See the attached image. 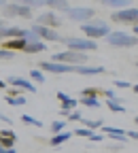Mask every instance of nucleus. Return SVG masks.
<instances>
[{"mask_svg": "<svg viewBox=\"0 0 138 153\" xmlns=\"http://www.w3.org/2000/svg\"><path fill=\"white\" fill-rule=\"evenodd\" d=\"M76 106H79L76 98H70L68 102H64V104H62V111H60V115H64V117H68V115H70V111H74Z\"/></svg>", "mask_w": 138, "mask_h": 153, "instance_id": "nucleus-22", "label": "nucleus"}, {"mask_svg": "<svg viewBox=\"0 0 138 153\" xmlns=\"http://www.w3.org/2000/svg\"><path fill=\"white\" fill-rule=\"evenodd\" d=\"M17 143V134L9 128L0 130V149H13V145Z\"/></svg>", "mask_w": 138, "mask_h": 153, "instance_id": "nucleus-12", "label": "nucleus"}, {"mask_svg": "<svg viewBox=\"0 0 138 153\" xmlns=\"http://www.w3.org/2000/svg\"><path fill=\"white\" fill-rule=\"evenodd\" d=\"M79 94H81V98H98V96H100V89H96V87H85V89H81Z\"/></svg>", "mask_w": 138, "mask_h": 153, "instance_id": "nucleus-25", "label": "nucleus"}, {"mask_svg": "<svg viewBox=\"0 0 138 153\" xmlns=\"http://www.w3.org/2000/svg\"><path fill=\"white\" fill-rule=\"evenodd\" d=\"M43 51H47V43H43V41L28 43L26 49H24V53H28V55H32V53H43Z\"/></svg>", "mask_w": 138, "mask_h": 153, "instance_id": "nucleus-15", "label": "nucleus"}, {"mask_svg": "<svg viewBox=\"0 0 138 153\" xmlns=\"http://www.w3.org/2000/svg\"><path fill=\"white\" fill-rule=\"evenodd\" d=\"M66 15L72 19V22H81V24H85V22H91V19H93L96 9H91V7H70Z\"/></svg>", "mask_w": 138, "mask_h": 153, "instance_id": "nucleus-8", "label": "nucleus"}, {"mask_svg": "<svg viewBox=\"0 0 138 153\" xmlns=\"http://www.w3.org/2000/svg\"><path fill=\"white\" fill-rule=\"evenodd\" d=\"M68 121H83V115H81V111H70V115H68Z\"/></svg>", "mask_w": 138, "mask_h": 153, "instance_id": "nucleus-31", "label": "nucleus"}, {"mask_svg": "<svg viewBox=\"0 0 138 153\" xmlns=\"http://www.w3.org/2000/svg\"><path fill=\"white\" fill-rule=\"evenodd\" d=\"M7 87V81H2V79H0V89H4Z\"/></svg>", "mask_w": 138, "mask_h": 153, "instance_id": "nucleus-40", "label": "nucleus"}, {"mask_svg": "<svg viewBox=\"0 0 138 153\" xmlns=\"http://www.w3.org/2000/svg\"><path fill=\"white\" fill-rule=\"evenodd\" d=\"M34 24L45 26V28H51V30H57V28L62 26V22H60V17L55 15V11H45V13H41V15L36 17Z\"/></svg>", "mask_w": 138, "mask_h": 153, "instance_id": "nucleus-9", "label": "nucleus"}, {"mask_svg": "<svg viewBox=\"0 0 138 153\" xmlns=\"http://www.w3.org/2000/svg\"><path fill=\"white\" fill-rule=\"evenodd\" d=\"M81 32L89 41H98V38H106L111 34V26L106 22H102V19H91V22L81 24Z\"/></svg>", "mask_w": 138, "mask_h": 153, "instance_id": "nucleus-1", "label": "nucleus"}, {"mask_svg": "<svg viewBox=\"0 0 138 153\" xmlns=\"http://www.w3.org/2000/svg\"><path fill=\"white\" fill-rule=\"evenodd\" d=\"M45 7H51L55 11H62V13H68V9L72 7L70 2H64V0H45Z\"/></svg>", "mask_w": 138, "mask_h": 153, "instance_id": "nucleus-16", "label": "nucleus"}, {"mask_svg": "<svg viewBox=\"0 0 138 153\" xmlns=\"http://www.w3.org/2000/svg\"><path fill=\"white\" fill-rule=\"evenodd\" d=\"M83 126H85L89 132H96V130H100V128L104 126V121H102V119H85V117H83Z\"/></svg>", "mask_w": 138, "mask_h": 153, "instance_id": "nucleus-21", "label": "nucleus"}, {"mask_svg": "<svg viewBox=\"0 0 138 153\" xmlns=\"http://www.w3.org/2000/svg\"><path fill=\"white\" fill-rule=\"evenodd\" d=\"M13 57H15V53L7 51V49H0V60H13Z\"/></svg>", "mask_w": 138, "mask_h": 153, "instance_id": "nucleus-34", "label": "nucleus"}, {"mask_svg": "<svg viewBox=\"0 0 138 153\" xmlns=\"http://www.w3.org/2000/svg\"><path fill=\"white\" fill-rule=\"evenodd\" d=\"M70 138H72V132H62V134H55V136H51L49 145H51V147H60V145L68 143Z\"/></svg>", "mask_w": 138, "mask_h": 153, "instance_id": "nucleus-17", "label": "nucleus"}, {"mask_svg": "<svg viewBox=\"0 0 138 153\" xmlns=\"http://www.w3.org/2000/svg\"><path fill=\"white\" fill-rule=\"evenodd\" d=\"M0 24H2V19H0Z\"/></svg>", "mask_w": 138, "mask_h": 153, "instance_id": "nucleus-45", "label": "nucleus"}, {"mask_svg": "<svg viewBox=\"0 0 138 153\" xmlns=\"http://www.w3.org/2000/svg\"><path fill=\"white\" fill-rule=\"evenodd\" d=\"M100 130L104 132V136H108V138H113V140H117V143H125V140H128L123 128H117V126H102Z\"/></svg>", "mask_w": 138, "mask_h": 153, "instance_id": "nucleus-11", "label": "nucleus"}, {"mask_svg": "<svg viewBox=\"0 0 138 153\" xmlns=\"http://www.w3.org/2000/svg\"><path fill=\"white\" fill-rule=\"evenodd\" d=\"M76 102L83 104V106H87V108H100V104H102L98 98H79Z\"/></svg>", "mask_w": 138, "mask_h": 153, "instance_id": "nucleus-24", "label": "nucleus"}, {"mask_svg": "<svg viewBox=\"0 0 138 153\" xmlns=\"http://www.w3.org/2000/svg\"><path fill=\"white\" fill-rule=\"evenodd\" d=\"M72 134H74V136H79V138H89L93 132H89L87 128H76V130H74Z\"/></svg>", "mask_w": 138, "mask_h": 153, "instance_id": "nucleus-29", "label": "nucleus"}, {"mask_svg": "<svg viewBox=\"0 0 138 153\" xmlns=\"http://www.w3.org/2000/svg\"><path fill=\"white\" fill-rule=\"evenodd\" d=\"M100 94L104 96L106 100H113V102H121V98L117 96V91H115V89H104V91H100Z\"/></svg>", "mask_w": 138, "mask_h": 153, "instance_id": "nucleus-28", "label": "nucleus"}, {"mask_svg": "<svg viewBox=\"0 0 138 153\" xmlns=\"http://www.w3.org/2000/svg\"><path fill=\"white\" fill-rule=\"evenodd\" d=\"M115 87H119V89H130V81H121V79H115Z\"/></svg>", "mask_w": 138, "mask_h": 153, "instance_id": "nucleus-32", "label": "nucleus"}, {"mask_svg": "<svg viewBox=\"0 0 138 153\" xmlns=\"http://www.w3.org/2000/svg\"><path fill=\"white\" fill-rule=\"evenodd\" d=\"M136 66H138V60H136Z\"/></svg>", "mask_w": 138, "mask_h": 153, "instance_id": "nucleus-44", "label": "nucleus"}, {"mask_svg": "<svg viewBox=\"0 0 138 153\" xmlns=\"http://www.w3.org/2000/svg\"><path fill=\"white\" fill-rule=\"evenodd\" d=\"M26 45H28V43H26V38H11V41H4V43H2V49L15 53V51H24Z\"/></svg>", "mask_w": 138, "mask_h": 153, "instance_id": "nucleus-13", "label": "nucleus"}, {"mask_svg": "<svg viewBox=\"0 0 138 153\" xmlns=\"http://www.w3.org/2000/svg\"><path fill=\"white\" fill-rule=\"evenodd\" d=\"M125 138H132V140H138V130H130V132H125Z\"/></svg>", "mask_w": 138, "mask_h": 153, "instance_id": "nucleus-36", "label": "nucleus"}, {"mask_svg": "<svg viewBox=\"0 0 138 153\" xmlns=\"http://www.w3.org/2000/svg\"><path fill=\"white\" fill-rule=\"evenodd\" d=\"M132 36H138V26H132Z\"/></svg>", "mask_w": 138, "mask_h": 153, "instance_id": "nucleus-39", "label": "nucleus"}, {"mask_svg": "<svg viewBox=\"0 0 138 153\" xmlns=\"http://www.w3.org/2000/svg\"><path fill=\"white\" fill-rule=\"evenodd\" d=\"M113 22L117 24H130V26H138V9H121V11H113Z\"/></svg>", "mask_w": 138, "mask_h": 153, "instance_id": "nucleus-6", "label": "nucleus"}, {"mask_svg": "<svg viewBox=\"0 0 138 153\" xmlns=\"http://www.w3.org/2000/svg\"><path fill=\"white\" fill-rule=\"evenodd\" d=\"M62 43L68 47V51H76V53H87V51H96L98 49V43L96 41H89V38H79V36L64 38Z\"/></svg>", "mask_w": 138, "mask_h": 153, "instance_id": "nucleus-4", "label": "nucleus"}, {"mask_svg": "<svg viewBox=\"0 0 138 153\" xmlns=\"http://www.w3.org/2000/svg\"><path fill=\"white\" fill-rule=\"evenodd\" d=\"M41 41L45 43V41H49V43H62L64 41V36L57 32V30H51V28H45V26H38V24H34L32 28H30Z\"/></svg>", "mask_w": 138, "mask_h": 153, "instance_id": "nucleus-7", "label": "nucleus"}, {"mask_svg": "<svg viewBox=\"0 0 138 153\" xmlns=\"http://www.w3.org/2000/svg\"><path fill=\"white\" fill-rule=\"evenodd\" d=\"M132 89H134V94H138V83H136V85H132Z\"/></svg>", "mask_w": 138, "mask_h": 153, "instance_id": "nucleus-41", "label": "nucleus"}, {"mask_svg": "<svg viewBox=\"0 0 138 153\" xmlns=\"http://www.w3.org/2000/svg\"><path fill=\"white\" fill-rule=\"evenodd\" d=\"M2 17H32V9L24 2V4H17V2H4L2 4Z\"/></svg>", "mask_w": 138, "mask_h": 153, "instance_id": "nucleus-5", "label": "nucleus"}, {"mask_svg": "<svg viewBox=\"0 0 138 153\" xmlns=\"http://www.w3.org/2000/svg\"><path fill=\"white\" fill-rule=\"evenodd\" d=\"M104 7L121 11V9H128L130 7V0H104Z\"/></svg>", "mask_w": 138, "mask_h": 153, "instance_id": "nucleus-18", "label": "nucleus"}, {"mask_svg": "<svg viewBox=\"0 0 138 153\" xmlns=\"http://www.w3.org/2000/svg\"><path fill=\"white\" fill-rule=\"evenodd\" d=\"M7 83L19 91H30V94H36V85L30 81V79H24V76H9Z\"/></svg>", "mask_w": 138, "mask_h": 153, "instance_id": "nucleus-10", "label": "nucleus"}, {"mask_svg": "<svg viewBox=\"0 0 138 153\" xmlns=\"http://www.w3.org/2000/svg\"><path fill=\"white\" fill-rule=\"evenodd\" d=\"M22 121H24V123H28V126H36V128H43V123L38 121L36 117H32V115H28V113H24V115H22Z\"/></svg>", "mask_w": 138, "mask_h": 153, "instance_id": "nucleus-26", "label": "nucleus"}, {"mask_svg": "<svg viewBox=\"0 0 138 153\" xmlns=\"http://www.w3.org/2000/svg\"><path fill=\"white\" fill-rule=\"evenodd\" d=\"M89 140H91V143H102V140H104V134H96V132H93L91 136H89Z\"/></svg>", "mask_w": 138, "mask_h": 153, "instance_id": "nucleus-35", "label": "nucleus"}, {"mask_svg": "<svg viewBox=\"0 0 138 153\" xmlns=\"http://www.w3.org/2000/svg\"><path fill=\"white\" fill-rule=\"evenodd\" d=\"M4 102L11 104V106H24L26 98H24V96H4Z\"/></svg>", "mask_w": 138, "mask_h": 153, "instance_id": "nucleus-23", "label": "nucleus"}, {"mask_svg": "<svg viewBox=\"0 0 138 153\" xmlns=\"http://www.w3.org/2000/svg\"><path fill=\"white\" fill-rule=\"evenodd\" d=\"M106 43L117 49H132V47H138V36H132L119 30H111V34L106 36Z\"/></svg>", "mask_w": 138, "mask_h": 153, "instance_id": "nucleus-3", "label": "nucleus"}, {"mask_svg": "<svg viewBox=\"0 0 138 153\" xmlns=\"http://www.w3.org/2000/svg\"><path fill=\"white\" fill-rule=\"evenodd\" d=\"M0 153H17V151H15V147H13V149H0Z\"/></svg>", "mask_w": 138, "mask_h": 153, "instance_id": "nucleus-38", "label": "nucleus"}, {"mask_svg": "<svg viewBox=\"0 0 138 153\" xmlns=\"http://www.w3.org/2000/svg\"><path fill=\"white\" fill-rule=\"evenodd\" d=\"M55 98H57V100H60V102L64 104V102H68V100H70V96H68L66 91H57V94H55Z\"/></svg>", "mask_w": 138, "mask_h": 153, "instance_id": "nucleus-33", "label": "nucleus"}, {"mask_svg": "<svg viewBox=\"0 0 138 153\" xmlns=\"http://www.w3.org/2000/svg\"><path fill=\"white\" fill-rule=\"evenodd\" d=\"M24 38H26V43H36V41H41L32 30H26V34H24Z\"/></svg>", "mask_w": 138, "mask_h": 153, "instance_id": "nucleus-30", "label": "nucleus"}, {"mask_svg": "<svg viewBox=\"0 0 138 153\" xmlns=\"http://www.w3.org/2000/svg\"><path fill=\"white\" fill-rule=\"evenodd\" d=\"M28 79H30V81L36 85V83H45V81H47V76H45V72H43V70H38V68H32Z\"/></svg>", "mask_w": 138, "mask_h": 153, "instance_id": "nucleus-19", "label": "nucleus"}, {"mask_svg": "<svg viewBox=\"0 0 138 153\" xmlns=\"http://www.w3.org/2000/svg\"><path fill=\"white\" fill-rule=\"evenodd\" d=\"M106 106H108V111H113V113H125V106H123L121 102H113V100H106Z\"/></svg>", "mask_w": 138, "mask_h": 153, "instance_id": "nucleus-27", "label": "nucleus"}, {"mask_svg": "<svg viewBox=\"0 0 138 153\" xmlns=\"http://www.w3.org/2000/svg\"><path fill=\"white\" fill-rule=\"evenodd\" d=\"M49 62H55V64H66V66H85L87 64V55L85 53H76V51H57L51 55V60Z\"/></svg>", "mask_w": 138, "mask_h": 153, "instance_id": "nucleus-2", "label": "nucleus"}, {"mask_svg": "<svg viewBox=\"0 0 138 153\" xmlns=\"http://www.w3.org/2000/svg\"><path fill=\"white\" fill-rule=\"evenodd\" d=\"M74 72L85 76V74H104L106 70H104L102 66H87V64H85V66H76V68H74Z\"/></svg>", "mask_w": 138, "mask_h": 153, "instance_id": "nucleus-14", "label": "nucleus"}, {"mask_svg": "<svg viewBox=\"0 0 138 153\" xmlns=\"http://www.w3.org/2000/svg\"><path fill=\"white\" fill-rule=\"evenodd\" d=\"M2 4H4V2H2V0H0V7H2Z\"/></svg>", "mask_w": 138, "mask_h": 153, "instance_id": "nucleus-43", "label": "nucleus"}, {"mask_svg": "<svg viewBox=\"0 0 138 153\" xmlns=\"http://www.w3.org/2000/svg\"><path fill=\"white\" fill-rule=\"evenodd\" d=\"M66 128H68L66 119H55L51 123V134H53V136H55V134H62V132H66Z\"/></svg>", "mask_w": 138, "mask_h": 153, "instance_id": "nucleus-20", "label": "nucleus"}, {"mask_svg": "<svg viewBox=\"0 0 138 153\" xmlns=\"http://www.w3.org/2000/svg\"><path fill=\"white\" fill-rule=\"evenodd\" d=\"M0 121L7 123V126H11V123H13V121H11V117H7V115H0Z\"/></svg>", "mask_w": 138, "mask_h": 153, "instance_id": "nucleus-37", "label": "nucleus"}, {"mask_svg": "<svg viewBox=\"0 0 138 153\" xmlns=\"http://www.w3.org/2000/svg\"><path fill=\"white\" fill-rule=\"evenodd\" d=\"M134 123H136V126H138V115H136V117H134Z\"/></svg>", "mask_w": 138, "mask_h": 153, "instance_id": "nucleus-42", "label": "nucleus"}]
</instances>
